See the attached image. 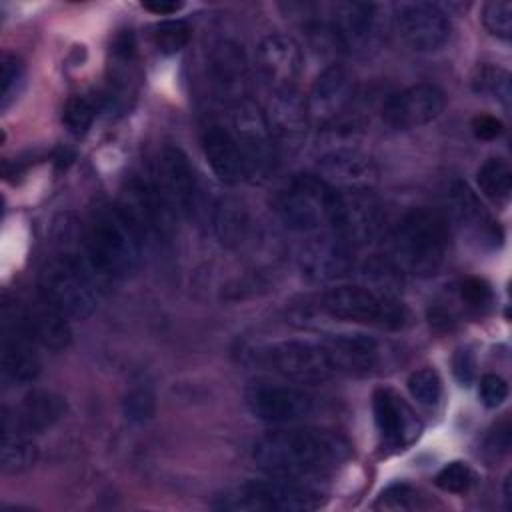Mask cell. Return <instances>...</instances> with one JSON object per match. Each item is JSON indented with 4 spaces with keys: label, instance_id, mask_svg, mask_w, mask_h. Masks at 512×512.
<instances>
[{
    "label": "cell",
    "instance_id": "1",
    "mask_svg": "<svg viewBox=\"0 0 512 512\" xmlns=\"http://www.w3.org/2000/svg\"><path fill=\"white\" fill-rule=\"evenodd\" d=\"M352 454L350 442L324 428H282L264 434L252 448L254 462L272 476L306 478L340 468Z\"/></svg>",
    "mask_w": 512,
    "mask_h": 512
},
{
    "label": "cell",
    "instance_id": "2",
    "mask_svg": "<svg viewBox=\"0 0 512 512\" xmlns=\"http://www.w3.org/2000/svg\"><path fill=\"white\" fill-rule=\"evenodd\" d=\"M450 228L442 212L420 206L408 210L392 230L388 256L402 274H414L420 278L434 276L444 264L448 250Z\"/></svg>",
    "mask_w": 512,
    "mask_h": 512
},
{
    "label": "cell",
    "instance_id": "3",
    "mask_svg": "<svg viewBox=\"0 0 512 512\" xmlns=\"http://www.w3.org/2000/svg\"><path fill=\"white\" fill-rule=\"evenodd\" d=\"M142 238L116 204L98 206L84 230V256L102 278H122L136 270Z\"/></svg>",
    "mask_w": 512,
    "mask_h": 512
},
{
    "label": "cell",
    "instance_id": "4",
    "mask_svg": "<svg viewBox=\"0 0 512 512\" xmlns=\"http://www.w3.org/2000/svg\"><path fill=\"white\" fill-rule=\"evenodd\" d=\"M38 294L68 320H84L96 310V286L84 254L58 252L38 276Z\"/></svg>",
    "mask_w": 512,
    "mask_h": 512
},
{
    "label": "cell",
    "instance_id": "5",
    "mask_svg": "<svg viewBox=\"0 0 512 512\" xmlns=\"http://www.w3.org/2000/svg\"><path fill=\"white\" fill-rule=\"evenodd\" d=\"M318 306L336 320L382 330H400L408 322V310L402 302L366 286L330 288L320 296Z\"/></svg>",
    "mask_w": 512,
    "mask_h": 512
},
{
    "label": "cell",
    "instance_id": "6",
    "mask_svg": "<svg viewBox=\"0 0 512 512\" xmlns=\"http://www.w3.org/2000/svg\"><path fill=\"white\" fill-rule=\"evenodd\" d=\"M322 504V494L296 482L294 478L274 476L270 480H250L216 500V508L234 512H308Z\"/></svg>",
    "mask_w": 512,
    "mask_h": 512
},
{
    "label": "cell",
    "instance_id": "7",
    "mask_svg": "<svg viewBox=\"0 0 512 512\" xmlns=\"http://www.w3.org/2000/svg\"><path fill=\"white\" fill-rule=\"evenodd\" d=\"M250 356L256 364L300 384H320L338 376L324 340L272 342L254 348Z\"/></svg>",
    "mask_w": 512,
    "mask_h": 512
},
{
    "label": "cell",
    "instance_id": "8",
    "mask_svg": "<svg viewBox=\"0 0 512 512\" xmlns=\"http://www.w3.org/2000/svg\"><path fill=\"white\" fill-rule=\"evenodd\" d=\"M336 188L318 174H298L276 196V214L294 232H316L330 226Z\"/></svg>",
    "mask_w": 512,
    "mask_h": 512
},
{
    "label": "cell",
    "instance_id": "9",
    "mask_svg": "<svg viewBox=\"0 0 512 512\" xmlns=\"http://www.w3.org/2000/svg\"><path fill=\"white\" fill-rule=\"evenodd\" d=\"M230 110L232 134L244 160L246 180H268L278 164V148L270 134L264 110L250 98L232 104Z\"/></svg>",
    "mask_w": 512,
    "mask_h": 512
},
{
    "label": "cell",
    "instance_id": "10",
    "mask_svg": "<svg viewBox=\"0 0 512 512\" xmlns=\"http://www.w3.org/2000/svg\"><path fill=\"white\" fill-rule=\"evenodd\" d=\"M116 206L136 228L140 238H170L176 226V212L160 192L154 176H132L120 190Z\"/></svg>",
    "mask_w": 512,
    "mask_h": 512
},
{
    "label": "cell",
    "instance_id": "11",
    "mask_svg": "<svg viewBox=\"0 0 512 512\" xmlns=\"http://www.w3.org/2000/svg\"><path fill=\"white\" fill-rule=\"evenodd\" d=\"M384 210L370 188L336 190L330 230L354 250L368 246L382 234Z\"/></svg>",
    "mask_w": 512,
    "mask_h": 512
},
{
    "label": "cell",
    "instance_id": "12",
    "mask_svg": "<svg viewBox=\"0 0 512 512\" xmlns=\"http://www.w3.org/2000/svg\"><path fill=\"white\" fill-rule=\"evenodd\" d=\"M2 340H0V368L2 378L12 384H30L40 374V358L34 340L20 320V302L4 294L2 300Z\"/></svg>",
    "mask_w": 512,
    "mask_h": 512
},
{
    "label": "cell",
    "instance_id": "13",
    "mask_svg": "<svg viewBox=\"0 0 512 512\" xmlns=\"http://www.w3.org/2000/svg\"><path fill=\"white\" fill-rule=\"evenodd\" d=\"M244 402L250 414L268 424H290L306 418L314 400L308 392L288 384L258 382L246 388Z\"/></svg>",
    "mask_w": 512,
    "mask_h": 512
},
{
    "label": "cell",
    "instance_id": "14",
    "mask_svg": "<svg viewBox=\"0 0 512 512\" xmlns=\"http://www.w3.org/2000/svg\"><path fill=\"white\" fill-rule=\"evenodd\" d=\"M396 28L400 38L418 52H434L450 38L446 10L432 2H400L396 6Z\"/></svg>",
    "mask_w": 512,
    "mask_h": 512
},
{
    "label": "cell",
    "instance_id": "15",
    "mask_svg": "<svg viewBox=\"0 0 512 512\" xmlns=\"http://www.w3.org/2000/svg\"><path fill=\"white\" fill-rule=\"evenodd\" d=\"M208 78L216 98L230 106L248 98L250 72L240 42L218 38L208 48Z\"/></svg>",
    "mask_w": 512,
    "mask_h": 512
},
{
    "label": "cell",
    "instance_id": "16",
    "mask_svg": "<svg viewBox=\"0 0 512 512\" xmlns=\"http://www.w3.org/2000/svg\"><path fill=\"white\" fill-rule=\"evenodd\" d=\"M356 94L354 78L342 64L326 66L314 80L306 98L310 122L326 128L344 118Z\"/></svg>",
    "mask_w": 512,
    "mask_h": 512
},
{
    "label": "cell",
    "instance_id": "17",
    "mask_svg": "<svg viewBox=\"0 0 512 512\" xmlns=\"http://www.w3.org/2000/svg\"><path fill=\"white\" fill-rule=\"evenodd\" d=\"M264 116L278 152L282 150L294 154L304 146L312 122L308 116L306 100L298 94L296 88L272 90L264 108Z\"/></svg>",
    "mask_w": 512,
    "mask_h": 512
},
{
    "label": "cell",
    "instance_id": "18",
    "mask_svg": "<svg viewBox=\"0 0 512 512\" xmlns=\"http://www.w3.org/2000/svg\"><path fill=\"white\" fill-rule=\"evenodd\" d=\"M298 266L310 282H334L352 272L354 248L328 230L300 246Z\"/></svg>",
    "mask_w": 512,
    "mask_h": 512
},
{
    "label": "cell",
    "instance_id": "19",
    "mask_svg": "<svg viewBox=\"0 0 512 512\" xmlns=\"http://www.w3.org/2000/svg\"><path fill=\"white\" fill-rule=\"evenodd\" d=\"M446 106V94L436 84H414L392 98L382 108V120L392 130H410L438 118Z\"/></svg>",
    "mask_w": 512,
    "mask_h": 512
},
{
    "label": "cell",
    "instance_id": "20",
    "mask_svg": "<svg viewBox=\"0 0 512 512\" xmlns=\"http://www.w3.org/2000/svg\"><path fill=\"white\" fill-rule=\"evenodd\" d=\"M152 176L160 192L176 212V216L194 214L196 196H198L196 176L188 156L180 148L176 146L162 148L156 158Z\"/></svg>",
    "mask_w": 512,
    "mask_h": 512
},
{
    "label": "cell",
    "instance_id": "21",
    "mask_svg": "<svg viewBox=\"0 0 512 512\" xmlns=\"http://www.w3.org/2000/svg\"><path fill=\"white\" fill-rule=\"evenodd\" d=\"M372 412L378 434L388 448L404 450L422 432V422L416 412L390 388L374 390Z\"/></svg>",
    "mask_w": 512,
    "mask_h": 512
},
{
    "label": "cell",
    "instance_id": "22",
    "mask_svg": "<svg viewBox=\"0 0 512 512\" xmlns=\"http://www.w3.org/2000/svg\"><path fill=\"white\" fill-rule=\"evenodd\" d=\"M258 68L272 90L296 88L304 60L300 44L286 34H270L258 46Z\"/></svg>",
    "mask_w": 512,
    "mask_h": 512
},
{
    "label": "cell",
    "instance_id": "23",
    "mask_svg": "<svg viewBox=\"0 0 512 512\" xmlns=\"http://www.w3.org/2000/svg\"><path fill=\"white\" fill-rule=\"evenodd\" d=\"M318 176L336 190L370 188L378 176L374 160L356 148L338 146L318 160Z\"/></svg>",
    "mask_w": 512,
    "mask_h": 512
},
{
    "label": "cell",
    "instance_id": "24",
    "mask_svg": "<svg viewBox=\"0 0 512 512\" xmlns=\"http://www.w3.org/2000/svg\"><path fill=\"white\" fill-rule=\"evenodd\" d=\"M338 376L372 374L382 360L380 344L362 334H338L324 340Z\"/></svg>",
    "mask_w": 512,
    "mask_h": 512
},
{
    "label": "cell",
    "instance_id": "25",
    "mask_svg": "<svg viewBox=\"0 0 512 512\" xmlns=\"http://www.w3.org/2000/svg\"><path fill=\"white\" fill-rule=\"evenodd\" d=\"M66 412V402L54 392H30L14 410H2V426L16 428L24 434H38L52 428Z\"/></svg>",
    "mask_w": 512,
    "mask_h": 512
},
{
    "label": "cell",
    "instance_id": "26",
    "mask_svg": "<svg viewBox=\"0 0 512 512\" xmlns=\"http://www.w3.org/2000/svg\"><path fill=\"white\" fill-rule=\"evenodd\" d=\"M20 320L30 338L48 350H64L72 340L68 318L40 294L32 302H20Z\"/></svg>",
    "mask_w": 512,
    "mask_h": 512
},
{
    "label": "cell",
    "instance_id": "27",
    "mask_svg": "<svg viewBox=\"0 0 512 512\" xmlns=\"http://www.w3.org/2000/svg\"><path fill=\"white\" fill-rule=\"evenodd\" d=\"M378 6L370 2H336L332 6V28L344 50L368 48L378 30Z\"/></svg>",
    "mask_w": 512,
    "mask_h": 512
},
{
    "label": "cell",
    "instance_id": "28",
    "mask_svg": "<svg viewBox=\"0 0 512 512\" xmlns=\"http://www.w3.org/2000/svg\"><path fill=\"white\" fill-rule=\"evenodd\" d=\"M202 150L204 158L214 172V176L228 186H234L246 180V168L240 154V148L234 140L232 130L212 124L202 134Z\"/></svg>",
    "mask_w": 512,
    "mask_h": 512
},
{
    "label": "cell",
    "instance_id": "29",
    "mask_svg": "<svg viewBox=\"0 0 512 512\" xmlns=\"http://www.w3.org/2000/svg\"><path fill=\"white\" fill-rule=\"evenodd\" d=\"M448 210L458 226H462L468 232L478 234L482 240H492L500 242L502 232L500 226L492 220L490 212L482 204L480 196L464 182V180H454L448 188Z\"/></svg>",
    "mask_w": 512,
    "mask_h": 512
},
{
    "label": "cell",
    "instance_id": "30",
    "mask_svg": "<svg viewBox=\"0 0 512 512\" xmlns=\"http://www.w3.org/2000/svg\"><path fill=\"white\" fill-rule=\"evenodd\" d=\"M250 214L246 204L236 196H224L212 210V230L224 248H236L246 240Z\"/></svg>",
    "mask_w": 512,
    "mask_h": 512
},
{
    "label": "cell",
    "instance_id": "31",
    "mask_svg": "<svg viewBox=\"0 0 512 512\" xmlns=\"http://www.w3.org/2000/svg\"><path fill=\"white\" fill-rule=\"evenodd\" d=\"M38 460V448L28 434L16 428L2 426V446H0V468L2 474L14 476L30 470Z\"/></svg>",
    "mask_w": 512,
    "mask_h": 512
},
{
    "label": "cell",
    "instance_id": "32",
    "mask_svg": "<svg viewBox=\"0 0 512 512\" xmlns=\"http://www.w3.org/2000/svg\"><path fill=\"white\" fill-rule=\"evenodd\" d=\"M470 84L472 90L478 96L484 98H492L496 102H500L502 106H510L512 100V78L510 72L502 66L496 64H478L470 76Z\"/></svg>",
    "mask_w": 512,
    "mask_h": 512
},
{
    "label": "cell",
    "instance_id": "33",
    "mask_svg": "<svg viewBox=\"0 0 512 512\" xmlns=\"http://www.w3.org/2000/svg\"><path fill=\"white\" fill-rule=\"evenodd\" d=\"M476 182L486 198L504 204L512 192V170L502 158H488L476 172Z\"/></svg>",
    "mask_w": 512,
    "mask_h": 512
},
{
    "label": "cell",
    "instance_id": "34",
    "mask_svg": "<svg viewBox=\"0 0 512 512\" xmlns=\"http://www.w3.org/2000/svg\"><path fill=\"white\" fill-rule=\"evenodd\" d=\"M360 274L364 278V286L376 292L394 296V292L402 284V270L390 258H370L362 264Z\"/></svg>",
    "mask_w": 512,
    "mask_h": 512
},
{
    "label": "cell",
    "instance_id": "35",
    "mask_svg": "<svg viewBox=\"0 0 512 512\" xmlns=\"http://www.w3.org/2000/svg\"><path fill=\"white\" fill-rule=\"evenodd\" d=\"M24 62L10 52L2 54L0 60V110H8L22 92L24 86Z\"/></svg>",
    "mask_w": 512,
    "mask_h": 512
},
{
    "label": "cell",
    "instance_id": "36",
    "mask_svg": "<svg viewBox=\"0 0 512 512\" xmlns=\"http://www.w3.org/2000/svg\"><path fill=\"white\" fill-rule=\"evenodd\" d=\"M152 44L158 52L170 56L180 52L190 40V26L184 20H162L152 28Z\"/></svg>",
    "mask_w": 512,
    "mask_h": 512
},
{
    "label": "cell",
    "instance_id": "37",
    "mask_svg": "<svg viewBox=\"0 0 512 512\" xmlns=\"http://www.w3.org/2000/svg\"><path fill=\"white\" fill-rule=\"evenodd\" d=\"M408 392L418 404L426 408H434L442 400V380L438 372L432 368L416 370L408 378Z\"/></svg>",
    "mask_w": 512,
    "mask_h": 512
},
{
    "label": "cell",
    "instance_id": "38",
    "mask_svg": "<svg viewBox=\"0 0 512 512\" xmlns=\"http://www.w3.org/2000/svg\"><path fill=\"white\" fill-rule=\"evenodd\" d=\"M424 506V496L418 492V488L406 482H398L384 488L378 500L374 502L376 510H420Z\"/></svg>",
    "mask_w": 512,
    "mask_h": 512
},
{
    "label": "cell",
    "instance_id": "39",
    "mask_svg": "<svg viewBox=\"0 0 512 512\" xmlns=\"http://www.w3.org/2000/svg\"><path fill=\"white\" fill-rule=\"evenodd\" d=\"M98 114V102L90 96H72L62 110V122L74 134H84Z\"/></svg>",
    "mask_w": 512,
    "mask_h": 512
},
{
    "label": "cell",
    "instance_id": "40",
    "mask_svg": "<svg viewBox=\"0 0 512 512\" xmlns=\"http://www.w3.org/2000/svg\"><path fill=\"white\" fill-rule=\"evenodd\" d=\"M482 24L484 28L500 38L510 40L512 36V4L506 0H490L482 8Z\"/></svg>",
    "mask_w": 512,
    "mask_h": 512
},
{
    "label": "cell",
    "instance_id": "41",
    "mask_svg": "<svg viewBox=\"0 0 512 512\" xmlns=\"http://www.w3.org/2000/svg\"><path fill=\"white\" fill-rule=\"evenodd\" d=\"M436 486L444 492H450V494H464L468 492L474 482H476V474L474 470L466 464V462H450L446 464L434 478Z\"/></svg>",
    "mask_w": 512,
    "mask_h": 512
},
{
    "label": "cell",
    "instance_id": "42",
    "mask_svg": "<svg viewBox=\"0 0 512 512\" xmlns=\"http://www.w3.org/2000/svg\"><path fill=\"white\" fill-rule=\"evenodd\" d=\"M122 412L126 416V420L134 422V424H142L146 420H150L156 412V396L150 388L146 386H138L132 388L122 402Z\"/></svg>",
    "mask_w": 512,
    "mask_h": 512
},
{
    "label": "cell",
    "instance_id": "43",
    "mask_svg": "<svg viewBox=\"0 0 512 512\" xmlns=\"http://www.w3.org/2000/svg\"><path fill=\"white\" fill-rule=\"evenodd\" d=\"M478 396L486 408H498L508 396V384L498 374H484L480 378Z\"/></svg>",
    "mask_w": 512,
    "mask_h": 512
},
{
    "label": "cell",
    "instance_id": "44",
    "mask_svg": "<svg viewBox=\"0 0 512 512\" xmlns=\"http://www.w3.org/2000/svg\"><path fill=\"white\" fill-rule=\"evenodd\" d=\"M460 298L470 306H484L490 300V286L480 278H464L460 282Z\"/></svg>",
    "mask_w": 512,
    "mask_h": 512
},
{
    "label": "cell",
    "instance_id": "45",
    "mask_svg": "<svg viewBox=\"0 0 512 512\" xmlns=\"http://www.w3.org/2000/svg\"><path fill=\"white\" fill-rule=\"evenodd\" d=\"M452 366H454V376L458 378V382L462 386H470V382L474 380V368H476V362H474V356L470 350H458L452 358Z\"/></svg>",
    "mask_w": 512,
    "mask_h": 512
},
{
    "label": "cell",
    "instance_id": "46",
    "mask_svg": "<svg viewBox=\"0 0 512 512\" xmlns=\"http://www.w3.org/2000/svg\"><path fill=\"white\" fill-rule=\"evenodd\" d=\"M472 130H474L476 138H480V140H494V138H498L504 132V126H502V122L496 116L478 114L472 120Z\"/></svg>",
    "mask_w": 512,
    "mask_h": 512
},
{
    "label": "cell",
    "instance_id": "47",
    "mask_svg": "<svg viewBox=\"0 0 512 512\" xmlns=\"http://www.w3.org/2000/svg\"><path fill=\"white\" fill-rule=\"evenodd\" d=\"M486 450L492 452L496 458L504 456L510 450V424H498L486 438Z\"/></svg>",
    "mask_w": 512,
    "mask_h": 512
},
{
    "label": "cell",
    "instance_id": "48",
    "mask_svg": "<svg viewBox=\"0 0 512 512\" xmlns=\"http://www.w3.org/2000/svg\"><path fill=\"white\" fill-rule=\"evenodd\" d=\"M146 10L160 14V16H170L176 14L182 8V2H170V0H154V2H144L142 4Z\"/></svg>",
    "mask_w": 512,
    "mask_h": 512
},
{
    "label": "cell",
    "instance_id": "49",
    "mask_svg": "<svg viewBox=\"0 0 512 512\" xmlns=\"http://www.w3.org/2000/svg\"><path fill=\"white\" fill-rule=\"evenodd\" d=\"M510 478H512V476L508 474V476H506V482H504V498H506V506H508V508H510V504H512V502H510Z\"/></svg>",
    "mask_w": 512,
    "mask_h": 512
}]
</instances>
